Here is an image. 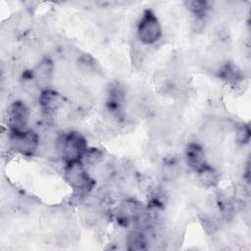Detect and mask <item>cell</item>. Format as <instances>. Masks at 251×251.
I'll return each mask as SVG.
<instances>
[{
	"instance_id": "8fae6325",
	"label": "cell",
	"mask_w": 251,
	"mask_h": 251,
	"mask_svg": "<svg viewBox=\"0 0 251 251\" xmlns=\"http://www.w3.org/2000/svg\"><path fill=\"white\" fill-rule=\"evenodd\" d=\"M198 175L199 181L205 185V186H215L219 181V175L216 172L214 168L207 165L198 172H196Z\"/></svg>"
},
{
	"instance_id": "ba28073f",
	"label": "cell",
	"mask_w": 251,
	"mask_h": 251,
	"mask_svg": "<svg viewBox=\"0 0 251 251\" xmlns=\"http://www.w3.org/2000/svg\"><path fill=\"white\" fill-rule=\"evenodd\" d=\"M184 158L186 164L195 172L207 166L204 149L197 143H189L185 149Z\"/></svg>"
},
{
	"instance_id": "277c9868",
	"label": "cell",
	"mask_w": 251,
	"mask_h": 251,
	"mask_svg": "<svg viewBox=\"0 0 251 251\" xmlns=\"http://www.w3.org/2000/svg\"><path fill=\"white\" fill-rule=\"evenodd\" d=\"M161 35L162 27L158 18L152 11L146 10L141 16L137 25L138 39L143 44L149 45L159 40Z\"/></svg>"
},
{
	"instance_id": "6da1fadb",
	"label": "cell",
	"mask_w": 251,
	"mask_h": 251,
	"mask_svg": "<svg viewBox=\"0 0 251 251\" xmlns=\"http://www.w3.org/2000/svg\"><path fill=\"white\" fill-rule=\"evenodd\" d=\"M86 150V141L78 132L71 131L62 134L57 138L56 151L66 164L80 160Z\"/></svg>"
},
{
	"instance_id": "4fadbf2b",
	"label": "cell",
	"mask_w": 251,
	"mask_h": 251,
	"mask_svg": "<svg viewBox=\"0 0 251 251\" xmlns=\"http://www.w3.org/2000/svg\"><path fill=\"white\" fill-rule=\"evenodd\" d=\"M179 173H180V167L175 160L168 161L163 165L162 174L164 178L168 180H173L179 176Z\"/></svg>"
},
{
	"instance_id": "9c48e42d",
	"label": "cell",
	"mask_w": 251,
	"mask_h": 251,
	"mask_svg": "<svg viewBox=\"0 0 251 251\" xmlns=\"http://www.w3.org/2000/svg\"><path fill=\"white\" fill-rule=\"evenodd\" d=\"M39 104L46 113H54L59 110L64 103L63 96L52 89H45L40 91L39 97Z\"/></svg>"
},
{
	"instance_id": "7c38bea8",
	"label": "cell",
	"mask_w": 251,
	"mask_h": 251,
	"mask_svg": "<svg viewBox=\"0 0 251 251\" xmlns=\"http://www.w3.org/2000/svg\"><path fill=\"white\" fill-rule=\"evenodd\" d=\"M219 211L221 213V216L226 221H230L234 217V206L232 201L226 197V195H219L217 199Z\"/></svg>"
},
{
	"instance_id": "5b68a950",
	"label": "cell",
	"mask_w": 251,
	"mask_h": 251,
	"mask_svg": "<svg viewBox=\"0 0 251 251\" xmlns=\"http://www.w3.org/2000/svg\"><path fill=\"white\" fill-rule=\"evenodd\" d=\"M54 75V64L49 58H44L31 70L32 78L40 91L49 89Z\"/></svg>"
},
{
	"instance_id": "52a82bcc",
	"label": "cell",
	"mask_w": 251,
	"mask_h": 251,
	"mask_svg": "<svg viewBox=\"0 0 251 251\" xmlns=\"http://www.w3.org/2000/svg\"><path fill=\"white\" fill-rule=\"evenodd\" d=\"M29 120V111L23 101H15L9 111V121L11 129L25 130L27 129Z\"/></svg>"
},
{
	"instance_id": "5bb4252c",
	"label": "cell",
	"mask_w": 251,
	"mask_h": 251,
	"mask_svg": "<svg viewBox=\"0 0 251 251\" xmlns=\"http://www.w3.org/2000/svg\"><path fill=\"white\" fill-rule=\"evenodd\" d=\"M188 9L197 17L201 18L204 16L208 10V5L207 2L204 1H188L186 2Z\"/></svg>"
},
{
	"instance_id": "8992f818",
	"label": "cell",
	"mask_w": 251,
	"mask_h": 251,
	"mask_svg": "<svg viewBox=\"0 0 251 251\" xmlns=\"http://www.w3.org/2000/svg\"><path fill=\"white\" fill-rule=\"evenodd\" d=\"M144 210L145 207H143L141 203L129 199L120 203L116 210V217L117 220L124 225H127L129 223L134 224Z\"/></svg>"
},
{
	"instance_id": "30bf717a",
	"label": "cell",
	"mask_w": 251,
	"mask_h": 251,
	"mask_svg": "<svg viewBox=\"0 0 251 251\" xmlns=\"http://www.w3.org/2000/svg\"><path fill=\"white\" fill-rule=\"evenodd\" d=\"M148 239L144 230L136 228L131 230L126 237V244L127 249L129 250H144L147 249Z\"/></svg>"
},
{
	"instance_id": "3957f363",
	"label": "cell",
	"mask_w": 251,
	"mask_h": 251,
	"mask_svg": "<svg viewBox=\"0 0 251 251\" xmlns=\"http://www.w3.org/2000/svg\"><path fill=\"white\" fill-rule=\"evenodd\" d=\"M9 141L13 149L25 156H32L40 146L39 134L28 128L25 130L11 129Z\"/></svg>"
},
{
	"instance_id": "7a4b0ae2",
	"label": "cell",
	"mask_w": 251,
	"mask_h": 251,
	"mask_svg": "<svg viewBox=\"0 0 251 251\" xmlns=\"http://www.w3.org/2000/svg\"><path fill=\"white\" fill-rule=\"evenodd\" d=\"M65 179L78 196L87 195L94 185V180L87 174L85 166L80 160L67 163Z\"/></svg>"
},
{
	"instance_id": "9a60e30c",
	"label": "cell",
	"mask_w": 251,
	"mask_h": 251,
	"mask_svg": "<svg viewBox=\"0 0 251 251\" xmlns=\"http://www.w3.org/2000/svg\"><path fill=\"white\" fill-rule=\"evenodd\" d=\"M250 128L247 125H240L239 126H237L236 129V139L237 142L241 143V144H245L249 141L250 139Z\"/></svg>"
}]
</instances>
